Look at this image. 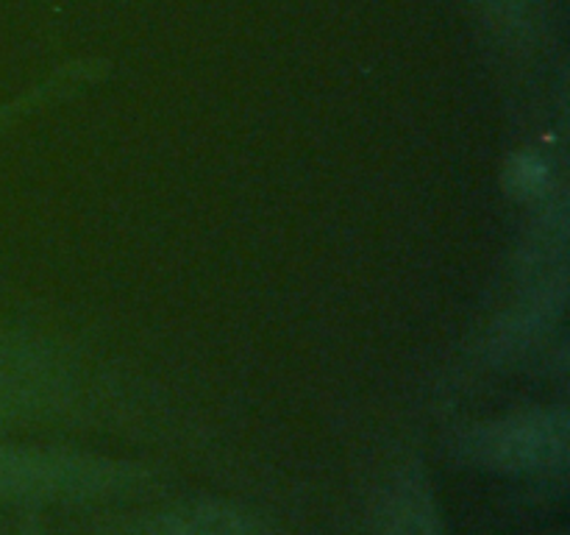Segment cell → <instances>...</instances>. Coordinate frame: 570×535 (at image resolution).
<instances>
[{
	"label": "cell",
	"instance_id": "1",
	"mask_svg": "<svg viewBox=\"0 0 570 535\" xmlns=\"http://www.w3.org/2000/svg\"><path fill=\"white\" fill-rule=\"evenodd\" d=\"M570 418L562 407L529 410L484 424L465 435V455L507 474L560 471L568 463Z\"/></svg>",
	"mask_w": 570,
	"mask_h": 535
},
{
	"label": "cell",
	"instance_id": "2",
	"mask_svg": "<svg viewBox=\"0 0 570 535\" xmlns=\"http://www.w3.org/2000/svg\"><path fill=\"white\" fill-rule=\"evenodd\" d=\"M504 182L510 193L521 201L543 198L551 184V167L534 154L512 156L504 171Z\"/></svg>",
	"mask_w": 570,
	"mask_h": 535
}]
</instances>
